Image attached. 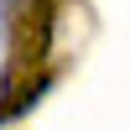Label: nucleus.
Here are the masks:
<instances>
[{"mask_svg": "<svg viewBox=\"0 0 130 130\" xmlns=\"http://www.w3.org/2000/svg\"><path fill=\"white\" fill-rule=\"evenodd\" d=\"M0 47H5V0H0Z\"/></svg>", "mask_w": 130, "mask_h": 130, "instance_id": "obj_1", "label": "nucleus"}]
</instances>
